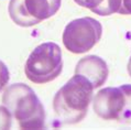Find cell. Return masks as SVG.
I'll list each match as a JSON object with an SVG mask.
<instances>
[{"mask_svg":"<svg viewBox=\"0 0 131 130\" xmlns=\"http://www.w3.org/2000/svg\"><path fill=\"white\" fill-rule=\"evenodd\" d=\"M75 74L86 77L93 84L94 88H99L106 83L109 70L107 63L100 56L87 55L82 57L77 62Z\"/></svg>","mask_w":131,"mask_h":130,"instance_id":"8992f818","label":"cell"},{"mask_svg":"<svg viewBox=\"0 0 131 130\" xmlns=\"http://www.w3.org/2000/svg\"><path fill=\"white\" fill-rule=\"evenodd\" d=\"M94 89L92 83L78 74L62 86L53 99V109L61 124L75 125L86 117Z\"/></svg>","mask_w":131,"mask_h":130,"instance_id":"6da1fadb","label":"cell"},{"mask_svg":"<svg viewBox=\"0 0 131 130\" xmlns=\"http://www.w3.org/2000/svg\"><path fill=\"white\" fill-rule=\"evenodd\" d=\"M9 81H10V73L8 67L2 61H0V93L6 88Z\"/></svg>","mask_w":131,"mask_h":130,"instance_id":"7c38bea8","label":"cell"},{"mask_svg":"<svg viewBox=\"0 0 131 130\" xmlns=\"http://www.w3.org/2000/svg\"><path fill=\"white\" fill-rule=\"evenodd\" d=\"M120 14H131V0H122L121 7L119 9Z\"/></svg>","mask_w":131,"mask_h":130,"instance_id":"5bb4252c","label":"cell"},{"mask_svg":"<svg viewBox=\"0 0 131 130\" xmlns=\"http://www.w3.org/2000/svg\"><path fill=\"white\" fill-rule=\"evenodd\" d=\"M63 71L61 48L54 42L38 45L29 55L24 65V73L34 84H46L60 76Z\"/></svg>","mask_w":131,"mask_h":130,"instance_id":"3957f363","label":"cell"},{"mask_svg":"<svg viewBox=\"0 0 131 130\" xmlns=\"http://www.w3.org/2000/svg\"><path fill=\"white\" fill-rule=\"evenodd\" d=\"M120 88L123 91L126 96V103H125V108L121 114L118 122H122V124H131V85L126 84L121 85Z\"/></svg>","mask_w":131,"mask_h":130,"instance_id":"9c48e42d","label":"cell"},{"mask_svg":"<svg viewBox=\"0 0 131 130\" xmlns=\"http://www.w3.org/2000/svg\"><path fill=\"white\" fill-rule=\"evenodd\" d=\"M103 35V26L92 17H84L71 21L64 29L63 44L70 52L83 54L90 51Z\"/></svg>","mask_w":131,"mask_h":130,"instance_id":"277c9868","label":"cell"},{"mask_svg":"<svg viewBox=\"0 0 131 130\" xmlns=\"http://www.w3.org/2000/svg\"><path fill=\"white\" fill-rule=\"evenodd\" d=\"M74 1L78 6L83 7V8H87L90 11H93V10L99 8L106 0H74Z\"/></svg>","mask_w":131,"mask_h":130,"instance_id":"4fadbf2b","label":"cell"},{"mask_svg":"<svg viewBox=\"0 0 131 130\" xmlns=\"http://www.w3.org/2000/svg\"><path fill=\"white\" fill-rule=\"evenodd\" d=\"M12 126V115L5 105L0 106V129H10Z\"/></svg>","mask_w":131,"mask_h":130,"instance_id":"8fae6325","label":"cell"},{"mask_svg":"<svg viewBox=\"0 0 131 130\" xmlns=\"http://www.w3.org/2000/svg\"><path fill=\"white\" fill-rule=\"evenodd\" d=\"M127 70H128V73H129V75L131 76V56H130V59H129L128 65H127Z\"/></svg>","mask_w":131,"mask_h":130,"instance_id":"9a60e30c","label":"cell"},{"mask_svg":"<svg viewBox=\"0 0 131 130\" xmlns=\"http://www.w3.org/2000/svg\"><path fill=\"white\" fill-rule=\"evenodd\" d=\"M61 5L62 0H24L27 11L39 22L56 14Z\"/></svg>","mask_w":131,"mask_h":130,"instance_id":"52a82bcc","label":"cell"},{"mask_svg":"<svg viewBox=\"0 0 131 130\" xmlns=\"http://www.w3.org/2000/svg\"><path fill=\"white\" fill-rule=\"evenodd\" d=\"M126 96L119 87H105L98 91L93 99V109L104 120L119 121L125 108Z\"/></svg>","mask_w":131,"mask_h":130,"instance_id":"5b68a950","label":"cell"},{"mask_svg":"<svg viewBox=\"0 0 131 130\" xmlns=\"http://www.w3.org/2000/svg\"><path fill=\"white\" fill-rule=\"evenodd\" d=\"M8 11L11 20L19 27L29 28L40 23L38 20L32 18L27 11L24 6V0H10Z\"/></svg>","mask_w":131,"mask_h":130,"instance_id":"ba28073f","label":"cell"},{"mask_svg":"<svg viewBox=\"0 0 131 130\" xmlns=\"http://www.w3.org/2000/svg\"><path fill=\"white\" fill-rule=\"evenodd\" d=\"M122 0H106L99 8L93 10L92 12L98 14V16L105 17V16H110L116 12H119V9L121 7Z\"/></svg>","mask_w":131,"mask_h":130,"instance_id":"30bf717a","label":"cell"},{"mask_svg":"<svg viewBox=\"0 0 131 130\" xmlns=\"http://www.w3.org/2000/svg\"><path fill=\"white\" fill-rule=\"evenodd\" d=\"M2 104L18 120L21 129H42L44 127V107L30 86L23 83L9 85L3 92Z\"/></svg>","mask_w":131,"mask_h":130,"instance_id":"7a4b0ae2","label":"cell"}]
</instances>
